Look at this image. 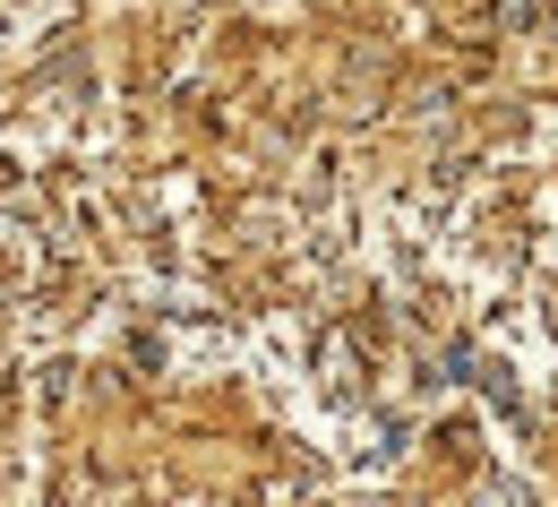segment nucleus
Segmentation results:
<instances>
[]
</instances>
